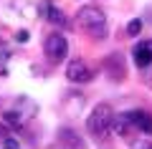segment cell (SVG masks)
I'll return each instance as SVG.
<instances>
[{
	"instance_id": "cell-1",
	"label": "cell",
	"mask_w": 152,
	"mask_h": 149,
	"mask_svg": "<svg viewBox=\"0 0 152 149\" xmlns=\"http://www.w3.org/2000/svg\"><path fill=\"white\" fill-rule=\"evenodd\" d=\"M76 25L81 28L89 38H94V41H102V38H107V33H109L107 15H104L99 8H94V5H84L81 10L76 13Z\"/></svg>"
},
{
	"instance_id": "cell-2",
	"label": "cell",
	"mask_w": 152,
	"mask_h": 149,
	"mask_svg": "<svg viewBox=\"0 0 152 149\" xmlns=\"http://www.w3.org/2000/svg\"><path fill=\"white\" fill-rule=\"evenodd\" d=\"M112 119H114V111L109 104H99L94 106V111L89 114L86 119V129L94 139H107L112 134Z\"/></svg>"
},
{
	"instance_id": "cell-3",
	"label": "cell",
	"mask_w": 152,
	"mask_h": 149,
	"mask_svg": "<svg viewBox=\"0 0 152 149\" xmlns=\"http://www.w3.org/2000/svg\"><path fill=\"white\" fill-rule=\"evenodd\" d=\"M36 111H38V106L31 101V99H18L15 106H13L10 111H5V121H8V126L20 129V126H26L28 119L36 116Z\"/></svg>"
},
{
	"instance_id": "cell-4",
	"label": "cell",
	"mask_w": 152,
	"mask_h": 149,
	"mask_svg": "<svg viewBox=\"0 0 152 149\" xmlns=\"http://www.w3.org/2000/svg\"><path fill=\"white\" fill-rule=\"evenodd\" d=\"M43 51H46V58L51 63H61L66 58V53H69V43H66V38L61 33H51L43 43Z\"/></svg>"
},
{
	"instance_id": "cell-5",
	"label": "cell",
	"mask_w": 152,
	"mask_h": 149,
	"mask_svg": "<svg viewBox=\"0 0 152 149\" xmlns=\"http://www.w3.org/2000/svg\"><path fill=\"white\" fill-rule=\"evenodd\" d=\"M66 78L71 81V84H89V81L94 78V71L89 68V63H84V61H71L69 68H66Z\"/></svg>"
},
{
	"instance_id": "cell-6",
	"label": "cell",
	"mask_w": 152,
	"mask_h": 149,
	"mask_svg": "<svg viewBox=\"0 0 152 149\" xmlns=\"http://www.w3.org/2000/svg\"><path fill=\"white\" fill-rule=\"evenodd\" d=\"M127 116H129L132 126H134L137 132L152 137V114H147V111H127Z\"/></svg>"
},
{
	"instance_id": "cell-7",
	"label": "cell",
	"mask_w": 152,
	"mask_h": 149,
	"mask_svg": "<svg viewBox=\"0 0 152 149\" xmlns=\"http://www.w3.org/2000/svg\"><path fill=\"white\" fill-rule=\"evenodd\" d=\"M132 58L140 68H147L152 63V41H145V43H137L134 51H132Z\"/></svg>"
},
{
	"instance_id": "cell-8",
	"label": "cell",
	"mask_w": 152,
	"mask_h": 149,
	"mask_svg": "<svg viewBox=\"0 0 152 149\" xmlns=\"http://www.w3.org/2000/svg\"><path fill=\"white\" fill-rule=\"evenodd\" d=\"M132 129H134V126H132V121H129V116H127V114H119V116L112 119V132H117L119 137H127Z\"/></svg>"
},
{
	"instance_id": "cell-9",
	"label": "cell",
	"mask_w": 152,
	"mask_h": 149,
	"mask_svg": "<svg viewBox=\"0 0 152 149\" xmlns=\"http://www.w3.org/2000/svg\"><path fill=\"white\" fill-rule=\"evenodd\" d=\"M43 13H46V18H48V23H53V25H58V28L66 25V15H64V13H61L56 5L46 3V5H43Z\"/></svg>"
},
{
	"instance_id": "cell-10",
	"label": "cell",
	"mask_w": 152,
	"mask_h": 149,
	"mask_svg": "<svg viewBox=\"0 0 152 149\" xmlns=\"http://www.w3.org/2000/svg\"><path fill=\"white\" fill-rule=\"evenodd\" d=\"M8 61H10V51L5 46H0V76L8 73Z\"/></svg>"
},
{
	"instance_id": "cell-11",
	"label": "cell",
	"mask_w": 152,
	"mask_h": 149,
	"mask_svg": "<svg viewBox=\"0 0 152 149\" xmlns=\"http://www.w3.org/2000/svg\"><path fill=\"white\" fill-rule=\"evenodd\" d=\"M140 31H142V20H140V18L129 20V25H127V33H129V36H140Z\"/></svg>"
},
{
	"instance_id": "cell-12",
	"label": "cell",
	"mask_w": 152,
	"mask_h": 149,
	"mask_svg": "<svg viewBox=\"0 0 152 149\" xmlns=\"http://www.w3.org/2000/svg\"><path fill=\"white\" fill-rule=\"evenodd\" d=\"M3 142H5V149H18V142H15V139H3Z\"/></svg>"
},
{
	"instance_id": "cell-13",
	"label": "cell",
	"mask_w": 152,
	"mask_h": 149,
	"mask_svg": "<svg viewBox=\"0 0 152 149\" xmlns=\"http://www.w3.org/2000/svg\"><path fill=\"white\" fill-rule=\"evenodd\" d=\"M5 137H8V126H3V124H0V142H3Z\"/></svg>"
},
{
	"instance_id": "cell-14",
	"label": "cell",
	"mask_w": 152,
	"mask_h": 149,
	"mask_svg": "<svg viewBox=\"0 0 152 149\" xmlns=\"http://www.w3.org/2000/svg\"><path fill=\"white\" fill-rule=\"evenodd\" d=\"M145 149H152V144H150V147H145Z\"/></svg>"
}]
</instances>
